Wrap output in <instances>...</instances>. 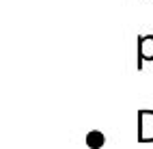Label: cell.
Here are the masks:
<instances>
[{
  "mask_svg": "<svg viewBox=\"0 0 153 149\" xmlns=\"http://www.w3.org/2000/svg\"><path fill=\"white\" fill-rule=\"evenodd\" d=\"M136 119H138V143H153V110H147V108H142V110L136 112Z\"/></svg>",
  "mask_w": 153,
  "mask_h": 149,
  "instance_id": "6da1fadb",
  "label": "cell"
},
{
  "mask_svg": "<svg viewBox=\"0 0 153 149\" xmlns=\"http://www.w3.org/2000/svg\"><path fill=\"white\" fill-rule=\"evenodd\" d=\"M84 143H86L88 149H101V147L106 145V136H104L101 130H91L84 136Z\"/></svg>",
  "mask_w": 153,
  "mask_h": 149,
  "instance_id": "3957f363",
  "label": "cell"
},
{
  "mask_svg": "<svg viewBox=\"0 0 153 149\" xmlns=\"http://www.w3.org/2000/svg\"><path fill=\"white\" fill-rule=\"evenodd\" d=\"M147 61H153V35H138V39H136V69H142Z\"/></svg>",
  "mask_w": 153,
  "mask_h": 149,
  "instance_id": "7a4b0ae2",
  "label": "cell"
}]
</instances>
